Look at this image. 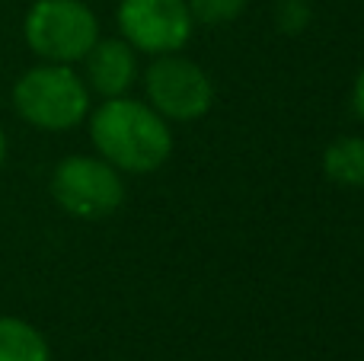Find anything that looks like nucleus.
<instances>
[{
    "instance_id": "6e6552de",
    "label": "nucleus",
    "mask_w": 364,
    "mask_h": 361,
    "mask_svg": "<svg viewBox=\"0 0 364 361\" xmlns=\"http://www.w3.org/2000/svg\"><path fill=\"white\" fill-rule=\"evenodd\" d=\"M323 173L342 189H364V138L342 134L323 151Z\"/></svg>"
},
{
    "instance_id": "f257e3e1",
    "label": "nucleus",
    "mask_w": 364,
    "mask_h": 361,
    "mask_svg": "<svg viewBox=\"0 0 364 361\" xmlns=\"http://www.w3.org/2000/svg\"><path fill=\"white\" fill-rule=\"evenodd\" d=\"M87 119L96 153L119 173L147 176L173 157L170 122L147 102L132 96H112L102 99V106H96Z\"/></svg>"
},
{
    "instance_id": "7ed1b4c3",
    "label": "nucleus",
    "mask_w": 364,
    "mask_h": 361,
    "mask_svg": "<svg viewBox=\"0 0 364 361\" xmlns=\"http://www.w3.org/2000/svg\"><path fill=\"white\" fill-rule=\"evenodd\" d=\"M26 45L48 64H77L100 38V19L83 0H36L23 23Z\"/></svg>"
},
{
    "instance_id": "f03ea898",
    "label": "nucleus",
    "mask_w": 364,
    "mask_h": 361,
    "mask_svg": "<svg viewBox=\"0 0 364 361\" xmlns=\"http://www.w3.org/2000/svg\"><path fill=\"white\" fill-rule=\"evenodd\" d=\"M13 109L38 131H70L90 115V87L74 64H36L13 83Z\"/></svg>"
},
{
    "instance_id": "0eeeda50",
    "label": "nucleus",
    "mask_w": 364,
    "mask_h": 361,
    "mask_svg": "<svg viewBox=\"0 0 364 361\" xmlns=\"http://www.w3.org/2000/svg\"><path fill=\"white\" fill-rule=\"evenodd\" d=\"M141 77L138 51L125 38H96V45L83 58V80L90 93H100L102 99L128 96Z\"/></svg>"
},
{
    "instance_id": "1a4fd4ad",
    "label": "nucleus",
    "mask_w": 364,
    "mask_h": 361,
    "mask_svg": "<svg viewBox=\"0 0 364 361\" xmlns=\"http://www.w3.org/2000/svg\"><path fill=\"white\" fill-rule=\"evenodd\" d=\"M0 361H51V345L32 323L0 317Z\"/></svg>"
},
{
    "instance_id": "20e7f679",
    "label": "nucleus",
    "mask_w": 364,
    "mask_h": 361,
    "mask_svg": "<svg viewBox=\"0 0 364 361\" xmlns=\"http://www.w3.org/2000/svg\"><path fill=\"white\" fill-rule=\"evenodd\" d=\"M51 198L77 221H102L125 205V179L100 153H70L51 173Z\"/></svg>"
},
{
    "instance_id": "423d86ee",
    "label": "nucleus",
    "mask_w": 364,
    "mask_h": 361,
    "mask_svg": "<svg viewBox=\"0 0 364 361\" xmlns=\"http://www.w3.org/2000/svg\"><path fill=\"white\" fill-rule=\"evenodd\" d=\"M115 26L138 55H173L192 42L195 19L186 0H119Z\"/></svg>"
},
{
    "instance_id": "9d476101",
    "label": "nucleus",
    "mask_w": 364,
    "mask_h": 361,
    "mask_svg": "<svg viewBox=\"0 0 364 361\" xmlns=\"http://www.w3.org/2000/svg\"><path fill=\"white\" fill-rule=\"evenodd\" d=\"M188 13L201 26H227L243 16L250 0H186Z\"/></svg>"
},
{
    "instance_id": "f8f14e48",
    "label": "nucleus",
    "mask_w": 364,
    "mask_h": 361,
    "mask_svg": "<svg viewBox=\"0 0 364 361\" xmlns=\"http://www.w3.org/2000/svg\"><path fill=\"white\" fill-rule=\"evenodd\" d=\"M352 109H355V115L364 122V64H361L358 77H355V83H352Z\"/></svg>"
},
{
    "instance_id": "9b49d317",
    "label": "nucleus",
    "mask_w": 364,
    "mask_h": 361,
    "mask_svg": "<svg viewBox=\"0 0 364 361\" xmlns=\"http://www.w3.org/2000/svg\"><path fill=\"white\" fill-rule=\"evenodd\" d=\"M310 16L314 13H310L307 0H282V6H278V29L284 36H301L310 26Z\"/></svg>"
},
{
    "instance_id": "39448f33",
    "label": "nucleus",
    "mask_w": 364,
    "mask_h": 361,
    "mask_svg": "<svg viewBox=\"0 0 364 361\" xmlns=\"http://www.w3.org/2000/svg\"><path fill=\"white\" fill-rule=\"evenodd\" d=\"M147 106H154L166 122H198L214 106V80L201 64L182 51L157 55L144 70Z\"/></svg>"
},
{
    "instance_id": "ddd939ff",
    "label": "nucleus",
    "mask_w": 364,
    "mask_h": 361,
    "mask_svg": "<svg viewBox=\"0 0 364 361\" xmlns=\"http://www.w3.org/2000/svg\"><path fill=\"white\" fill-rule=\"evenodd\" d=\"M4 157H6V134H4V128H0V166H4Z\"/></svg>"
}]
</instances>
